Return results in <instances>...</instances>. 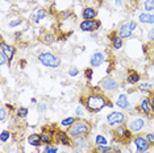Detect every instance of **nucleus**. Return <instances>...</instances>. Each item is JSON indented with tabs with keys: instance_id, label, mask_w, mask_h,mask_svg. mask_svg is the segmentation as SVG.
<instances>
[{
	"instance_id": "f704fd0d",
	"label": "nucleus",
	"mask_w": 154,
	"mask_h": 153,
	"mask_svg": "<svg viewBox=\"0 0 154 153\" xmlns=\"http://www.w3.org/2000/svg\"><path fill=\"white\" fill-rule=\"evenodd\" d=\"M145 137H146V140H148V142H149L150 145H154V133H153V132H149V133H146Z\"/></svg>"
},
{
	"instance_id": "2eb2a0df",
	"label": "nucleus",
	"mask_w": 154,
	"mask_h": 153,
	"mask_svg": "<svg viewBox=\"0 0 154 153\" xmlns=\"http://www.w3.org/2000/svg\"><path fill=\"white\" fill-rule=\"evenodd\" d=\"M46 16H48V11H46V9H45V8H40V9L34 11L32 15H30V19H32V21L38 24L41 20H44Z\"/></svg>"
},
{
	"instance_id": "412c9836",
	"label": "nucleus",
	"mask_w": 154,
	"mask_h": 153,
	"mask_svg": "<svg viewBox=\"0 0 154 153\" xmlns=\"http://www.w3.org/2000/svg\"><path fill=\"white\" fill-rule=\"evenodd\" d=\"M28 144L32 145V147H40L41 144H42V141H41V135L38 133H32L28 136Z\"/></svg>"
},
{
	"instance_id": "c03bdc74",
	"label": "nucleus",
	"mask_w": 154,
	"mask_h": 153,
	"mask_svg": "<svg viewBox=\"0 0 154 153\" xmlns=\"http://www.w3.org/2000/svg\"><path fill=\"white\" fill-rule=\"evenodd\" d=\"M112 151H115L113 153H121V152H120V149H119L117 147H113V148H112Z\"/></svg>"
},
{
	"instance_id": "f3484780",
	"label": "nucleus",
	"mask_w": 154,
	"mask_h": 153,
	"mask_svg": "<svg viewBox=\"0 0 154 153\" xmlns=\"http://www.w3.org/2000/svg\"><path fill=\"white\" fill-rule=\"evenodd\" d=\"M140 108H141V112H142L143 115H146V116H149V115L153 112L152 104H150L149 98H143V99L141 100V103H140Z\"/></svg>"
},
{
	"instance_id": "393cba45",
	"label": "nucleus",
	"mask_w": 154,
	"mask_h": 153,
	"mask_svg": "<svg viewBox=\"0 0 154 153\" xmlns=\"http://www.w3.org/2000/svg\"><path fill=\"white\" fill-rule=\"evenodd\" d=\"M142 5H143V9H145V12H152V11H154V0H145Z\"/></svg>"
},
{
	"instance_id": "6ab92c4d",
	"label": "nucleus",
	"mask_w": 154,
	"mask_h": 153,
	"mask_svg": "<svg viewBox=\"0 0 154 153\" xmlns=\"http://www.w3.org/2000/svg\"><path fill=\"white\" fill-rule=\"evenodd\" d=\"M138 21L141 24H154V15L149 12H142L138 15Z\"/></svg>"
},
{
	"instance_id": "58836bf2",
	"label": "nucleus",
	"mask_w": 154,
	"mask_h": 153,
	"mask_svg": "<svg viewBox=\"0 0 154 153\" xmlns=\"http://www.w3.org/2000/svg\"><path fill=\"white\" fill-rule=\"evenodd\" d=\"M19 24H21V20H20V19H17V20H12V21H9L8 27H9V28H15V27L19 25Z\"/></svg>"
},
{
	"instance_id": "c85d7f7f",
	"label": "nucleus",
	"mask_w": 154,
	"mask_h": 153,
	"mask_svg": "<svg viewBox=\"0 0 154 153\" xmlns=\"http://www.w3.org/2000/svg\"><path fill=\"white\" fill-rule=\"evenodd\" d=\"M96 151L99 153H107V152H111L112 148L109 145H96Z\"/></svg>"
},
{
	"instance_id": "9d476101",
	"label": "nucleus",
	"mask_w": 154,
	"mask_h": 153,
	"mask_svg": "<svg viewBox=\"0 0 154 153\" xmlns=\"http://www.w3.org/2000/svg\"><path fill=\"white\" fill-rule=\"evenodd\" d=\"M131 133L132 132L128 130V127H125V124H120V126L115 127V131H113V136L117 140H124V139L131 136Z\"/></svg>"
},
{
	"instance_id": "de8ad7c7",
	"label": "nucleus",
	"mask_w": 154,
	"mask_h": 153,
	"mask_svg": "<svg viewBox=\"0 0 154 153\" xmlns=\"http://www.w3.org/2000/svg\"><path fill=\"white\" fill-rule=\"evenodd\" d=\"M62 153H67V152H62Z\"/></svg>"
},
{
	"instance_id": "ddd939ff",
	"label": "nucleus",
	"mask_w": 154,
	"mask_h": 153,
	"mask_svg": "<svg viewBox=\"0 0 154 153\" xmlns=\"http://www.w3.org/2000/svg\"><path fill=\"white\" fill-rule=\"evenodd\" d=\"M116 106L119 107V108L125 110V111L131 110V102H129L127 94H120V95L117 96V99H116Z\"/></svg>"
},
{
	"instance_id": "4c0bfd02",
	"label": "nucleus",
	"mask_w": 154,
	"mask_h": 153,
	"mask_svg": "<svg viewBox=\"0 0 154 153\" xmlns=\"http://www.w3.org/2000/svg\"><path fill=\"white\" fill-rule=\"evenodd\" d=\"M75 114H76V116H83L85 115V108L82 106H78L75 110Z\"/></svg>"
},
{
	"instance_id": "2f4dec72",
	"label": "nucleus",
	"mask_w": 154,
	"mask_h": 153,
	"mask_svg": "<svg viewBox=\"0 0 154 153\" xmlns=\"http://www.w3.org/2000/svg\"><path fill=\"white\" fill-rule=\"evenodd\" d=\"M79 74V69L76 67V66H71V67L69 69V75L70 76H76Z\"/></svg>"
},
{
	"instance_id": "aec40b11",
	"label": "nucleus",
	"mask_w": 154,
	"mask_h": 153,
	"mask_svg": "<svg viewBox=\"0 0 154 153\" xmlns=\"http://www.w3.org/2000/svg\"><path fill=\"white\" fill-rule=\"evenodd\" d=\"M53 140H54L53 132H50V131H48V130H44L42 132H41V141H42V144L50 145Z\"/></svg>"
},
{
	"instance_id": "f8f14e48",
	"label": "nucleus",
	"mask_w": 154,
	"mask_h": 153,
	"mask_svg": "<svg viewBox=\"0 0 154 153\" xmlns=\"http://www.w3.org/2000/svg\"><path fill=\"white\" fill-rule=\"evenodd\" d=\"M54 140L57 142H59V144H62V145H70L71 144V142H70V135L67 133V132L61 131V130H58L57 132H55Z\"/></svg>"
},
{
	"instance_id": "37998d69",
	"label": "nucleus",
	"mask_w": 154,
	"mask_h": 153,
	"mask_svg": "<svg viewBox=\"0 0 154 153\" xmlns=\"http://www.w3.org/2000/svg\"><path fill=\"white\" fill-rule=\"evenodd\" d=\"M115 4L117 7H121L122 5V0H115Z\"/></svg>"
},
{
	"instance_id": "cd10ccee",
	"label": "nucleus",
	"mask_w": 154,
	"mask_h": 153,
	"mask_svg": "<svg viewBox=\"0 0 154 153\" xmlns=\"http://www.w3.org/2000/svg\"><path fill=\"white\" fill-rule=\"evenodd\" d=\"M5 64H9V60H8V57H7V54L4 53V50L0 49V65L4 66Z\"/></svg>"
},
{
	"instance_id": "bb28decb",
	"label": "nucleus",
	"mask_w": 154,
	"mask_h": 153,
	"mask_svg": "<svg viewBox=\"0 0 154 153\" xmlns=\"http://www.w3.org/2000/svg\"><path fill=\"white\" fill-rule=\"evenodd\" d=\"M16 115H17V117H20V119H24V117H26V115H28V108L26 107H19V108L16 110Z\"/></svg>"
},
{
	"instance_id": "7ed1b4c3",
	"label": "nucleus",
	"mask_w": 154,
	"mask_h": 153,
	"mask_svg": "<svg viewBox=\"0 0 154 153\" xmlns=\"http://www.w3.org/2000/svg\"><path fill=\"white\" fill-rule=\"evenodd\" d=\"M37 58L41 64L49 69H57L61 66V58H58L57 55L50 53V52H41Z\"/></svg>"
},
{
	"instance_id": "6e6552de",
	"label": "nucleus",
	"mask_w": 154,
	"mask_h": 153,
	"mask_svg": "<svg viewBox=\"0 0 154 153\" xmlns=\"http://www.w3.org/2000/svg\"><path fill=\"white\" fill-rule=\"evenodd\" d=\"M79 28H80V30H83V32H92L94 33L100 28V23L95 19L94 20H83V21L79 24Z\"/></svg>"
},
{
	"instance_id": "7c9ffc66",
	"label": "nucleus",
	"mask_w": 154,
	"mask_h": 153,
	"mask_svg": "<svg viewBox=\"0 0 154 153\" xmlns=\"http://www.w3.org/2000/svg\"><path fill=\"white\" fill-rule=\"evenodd\" d=\"M152 87H153V85H152V83H149V82L138 83V89L140 90H149V89H152Z\"/></svg>"
},
{
	"instance_id": "423d86ee",
	"label": "nucleus",
	"mask_w": 154,
	"mask_h": 153,
	"mask_svg": "<svg viewBox=\"0 0 154 153\" xmlns=\"http://www.w3.org/2000/svg\"><path fill=\"white\" fill-rule=\"evenodd\" d=\"M128 130L132 132V133H138V132H141L143 130V127H145V120L142 119V117H132L131 120L128 121Z\"/></svg>"
},
{
	"instance_id": "e433bc0d",
	"label": "nucleus",
	"mask_w": 154,
	"mask_h": 153,
	"mask_svg": "<svg viewBox=\"0 0 154 153\" xmlns=\"http://www.w3.org/2000/svg\"><path fill=\"white\" fill-rule=\"evenodd\" d=\"M45 153H58V152H57V148L51 147V144H50V145H46V147H45Z\"/></svg>"
},
{
	"instance_id": "a878e982",
	"label": "nucleus",
	"mask_w": 154,
	"mask_h": 153,
	"mask_svg": "<svg viewBox=\"0 0 154 153\" xmlns=\"http://www.w3.org/2000/svg\"><path fill=\"white\" fill-rule=\"evenodd\" d=\"M95 144L96 145H108V140L106 136H103V135H97L95 137Z\"/></svg>"
},
{
	"instance_id": "9b49d317",
	"label": "nucleus",
	"mask_w": 154,
	"mask_h": 153,
	"mask_svg": "<svg viewBox=\"0 0 154 153\" xmlns=\"http://www.w3.org/2000/svg\"><path fill=\"white\" fill-rule=\"evenodd\" d=\"M104 61H106V55H104V53H101V52H95L90 58V66L91 67H97V66H100Z\"/></svg>"
},
{
	"instance_id": "20e7f679",
	"label": "nucleus",
	"mask_w": 154,
	"mask_h": 153,
	"mask_svg": "<svg viewBox=\"0 0 154 153\" xmlns=\"http://www.w3.org/2000/svg\"><path fill=\"white\" fill-rule=\"evenodd\" d=\"M107 124L109 127H117L120 124H124L127 121V116H125L124 112H120V111H112L111 114L107 115Z\"/></svg>"
},
{
	"instance_id": "f03ea898",
	"label": "nucleus",
	"mask_w": 154,
	"mask_h": 153,
	"mask_svg": "<svg viewBox=\"0 0 154 153\" xmlns=\"http://www.w3.org/2000/svg\"><path fill=\"white\" fill-rule=\"evenodd\" d=\"M91 130L90 124L87 123L86 120H76L74 124H72L71 127H69V131L67 133L70 135V137H79V136H86V135H88V132Z\"/></svg>"
},
{
	"instance_id": "dca6fc26",
	"label": "nucleus",
	"mask_w": 154,
	"mask_h": 153,
	"mask_svg": "<svg viewBox=\"0 0 154 153\" xmlns=\"http://www.w3.org/2000/svg\"><path fill=\"white\" fill-rule=\"evenodd\" d=\"M96 16H97V12L95 8H92V7H86V8H83V11H82L83 20H94Z\"/></svg>"
},
{
	"instance_id": "1a4fd4ad",
	"label": "nucleus",
	"mask_w": 154,
	"mask_h": 153,
	"mask_svg": "<svg viewBox=\"0 0 154 153\" xmlns=\"http://www.w3.org/2000/svg\"><path fill=\"white\" fill-rule=\"evenodd\" d=\"M133 144H134V147H136V149H137L138 153L148 152L149 145H150L145 136H136L134 139H133Z\"/></svg>"
},
{
	"instance_id": "a19ab883",
	"label": "nucleus",
	"mask_w": 154,
	"mask_h": 153,
	"mask_svg": "<svg viewBox=\"0 0 154 153\" xmlns=\"http://www.w3.org/2000/svg\"><path fill=\"white\" fill-rule=\"evenodd\" d=\"M148 38L152 41V42H154V28H152V29L148 32Z\"/></svg>"
},
{
	"instance_id": "a18cd8bd",
	"label": "nucleus",
	"mask_w": 154,
	"mask_h": 153,
	"mask_svg": "<svg viewBox=\"0 0 154 153\" xmlns=\"http://www.w3.org/2000/svg\"><path fill=\"white\" fill-rule=\"evenodd\" d=\"M107 153H113V152H112V151H111V152H107Z\"/></svg>"
},
{
	"instance_id": "4be33fe9",
	"label": "nucleus",
	"mask_w": 154,
	"mask_h": 153,
	"mask_svg": "<svg viewBox=\"0 0 154 153\" xmlns=\"http://www.w3.org/2000/svg\"><path fill=\"white\" fill-rule=\"evenodd\" d=\"M140 79H141V76L137 71L134 70H129L128 71V76H127V81L129 85H136V83H140Z\"/></svg>"
},
{
	"instance_id": "c756f323",
	"label": "nucleus",
	"mask_w": 154,
	"mask_h": 153,
	"mask_svg": "<svg viewBox=\"0 0 154 153\" xmlns=\"http://www.w3.org/2000/svg\"><path fill=\"white\" fill-rule=\"evenodd\" d=\"M9 139H11V133H9V131H2V133H0V140H2V142H5L8 141Z\"/></svg>"
},
{
	"instance_id": "5701e85b",
	"label": "nucleus",
	"mask_w": 154,
	"mask_h": 153,
	"mask_svg": "<svg viewBox=\"0 0 154 153\" xmlns=\"http://www.w3.org/2000/svg\"><path fill=\"white\" fill-rule=\"evenodd\" d=\"M111 41H112V48L113 49H121L122 48V45H124V40L119 36L117 33H115V36H112V38H111Z\"/></svg>"
},
{
	"instance_id": "a211bd4d",
	"label": "nucleus",
	"mask_w": 154,
	"mask_h": 153,
	"mask_svg": "<svg viewBox=\"0 0 154 153\" xmlns=\"http://www.w3.org/2000/svg\"><path fill=\"white\" fill-rule=\"evenodd\" d=\"M0 49L4 50V53L7 54V57H8V60H9V64H11L12 60H13V57H15V48H13L12 45H7L4 41H3Z\"/></svg>"
},
{
	"instance_id": "f257e3e1",
	"label": "nucleus",
	"mask_w": 154,
	"mask_h": 153,
	"mask_svg": "<svg viewBox=\"0 0 154 153\" xmlns=\"http://www.w3.org/2000/svg\"><path fill=\"white\" fill-rule=\"evenodd\" d=\"M108 98L100 92H91L85 99V108H87L90 112H99L108 106Z\"/></svg>"
},
{
	"instance_id": "0eeeda50",
	"label": "nucleus",
	"mask_w": 154,
	"mask_h": 153,
	"mask_svg": "<svg viewBox=\"0 0 154 153\" xmlns=\"http://www.w3.org/2000/svg\"><path fill=\"white\" fill-rule=\"evenodd\" d=\"M119 82L112 76H106L100 81V89L103 91H115V90L119 89Z\"/></svg>"
},
{
	"instance_id": "49530a36",
	"label": "nucleus",
	"mask_w": 154,
	"mask_h": 153,
	"mask_svg": "<svg viewBox=\"0 0 154 153\" xmlns=\"http://www.w3.org/2000/svg\"><path fill=\"white\" fill-rule=\"evenodd\" d=\"M142 153H150V152H142Z\"/></svg>"
},
{
	"instance_id": "473e14b6",
	"label": "nucleus",
	"mask_w": 154,
	"mask_h": 153,
	"mask_svg": "<svg viewBox=\"0 0 154 153\" xmlns=\"http://www.w3.org/2000/svg\"><path fill=\"white\" fill-rule=\"evenodd\" d=\"M7 116H8V112H7V108L5 107H2L0 108V120L4 121L7 119Z\"/></svg>"
},
{
	"instance_id": "72a5a7b5",
	"label": "nucleus",
	"mask_w": 154,
	"mask_h": 153,
	"mask_svg": "<svg viewBox=\"0 0 154 153\" xmlns=\"http://www.w3.org/2000/svg\"><path fill=\"white\" fill-rule=\"evenodd\" d=\"M46 108H48V104L45 103V102L37 103V110L40 111V112H44V111H46Z\"/></svg>"
},
{
	"instance_id": "ea45409f",
	"label": "nucleus",
	"mask_w": 154,
	"mask_h": 153,
	"mask_svg": "<svg viewBox=\"0 0 154 153\" xmlns=\"http://www.w3.org/2000/svg\"><path fill=\"white\" fill-rule=\"evenodd\" d=\"M54 41V36L51 33H46V36H45V42H48V44H50V42H53Z\"/></svg>"
},
{
	"instance_id": "4468645a",
	"label": "nucleus",
	"mask_w": 154,
	"mask_h": 153,
	"mask_svg": "<svg viewBox=\"0 0 154 153\" xmlns=\"http://www.w3.org/2000/svg\"><path fill=\"white\" fill-rule=\"evenodd\" d=\"M74 144L76 147V153H82L85 149H87V147H88V142H87L85 136L74 137Z\"/></svg>"
},
{
	"instance_id": "39448f33",
	"label": "nucleus",
	"mask_w": 154,
	"mask_h": 153,
	"mask_svg": "<svg viewBox=\"0 0 154 153\" xmlns=\"http://www.w3.org/2000/svg\"><path fill=\"white\" fill-rule=\"evenodd\" d=\"M136 28H137L136 21H128V23L120 25V28H119V30H117V34L122 38V40H124V38H129L132 36L133 30H134Z\"/></svg>"
},
{
	"instance_id": "79ce46f5",
	"label": "nucleus",
	"mask_w": 154,
	"mask_h": 153,
	"mask_svg": "<svg viewBox=\"0 0 154 153\" xmlns=\"http://www.w3.org/2000/svg\"><path fill=\"white\" fill-rule=\"evenodd\" d=\"M149 100H150V104H152V110H153V112H154V92L150 94Z\"/></svg>"
},
{
	"instance_id": "c9c22d12",
	"label": "nucleus",
	"mask_w": 154,
	"mask_h": 153,
	"mask_svg": "<svg viewBox=\"0 0 154 153\" xmlns=\"http://www.w3.org/2000/svg\"><path fill=\"white\" fill-rule=\"evenodd\" d=\"M85 75H86L87 79H91V78H92V75H94V67L86 69V70H85Z\"/></svg>"
},
{
	"instance_id": "b1692460",
	"label": "nucleus",
	"mask_w": 154,
	"mask_h": 153,
	"mask_svg": "<svg viewBox=\"0 0 154 153\" xmlns=\"http://www.w3.org/2000/svg\"><path fill=\"white\" fill-rule=\"evenodd\" d=\"M76 121V119L74 116H69V117H65V119H62L61 121V126L62 127H71L72 124H74Z\"/></svg>"
}]
</instances>
